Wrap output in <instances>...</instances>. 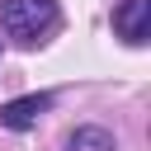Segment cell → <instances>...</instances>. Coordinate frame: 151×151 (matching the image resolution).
<instances>
[{
	"mask_svg": "<svg viewBox=\"0 0 151 151\" xmlns=\"http://www.w3.org/2000/svg\"><path fill=\"white\" fill-rule=\"evenodd\" d=\"M57 24V0H0V28L14 42H38Z\"/></svg>",
	"mask_w": 151,
	"mask_h": 151,
	"instance_id": "cell-1",
	"label": "cell"
},
{
	"mask_svg": "<svg viewBox=\"0 0 151 151\" xmlns=\"http://www.w3.org/2000/svg\"><path fill=\"white\" fill-rule=\"evenodd\" d=\"M113 28H118V38L123 42H146L151 38V0H123L118 9H113Z\"/></svg>",
	"mask_w": 151,
	"mask_h": 151,
	"instance_id": "cell-2",
	"label": "cell"
},
{
	"mask_svg": "<svg viewBox=\"0 0 151 151\" xmlns=\"http://www.w3.org/2000/svg\"><path fill=\"white\" fill-rule=\"evenodd\" d=\"M47 109H52V99H47V94H24V99H9V104L0 109V123H5V127H14V132H24V127H33Z\"/></svg>",
	"mask_w": 151,
	"mask_h": 151,
	"instance_id": "cell-3",
	"label": "cell"
},
{
	"mask_svg": "<svg viewBox=\"0 0 151 151\" xmlns=\"http://www.w3.org/2000/svg\"><path fill=\"white\" fill-rule=\"evenodd\" d=\"M66 151H118V146H113V132H104V127H76Z\"/></svg>",
	"mask_w": 151,
	"mask_h": 151,
	"instance_id": "cell-4",
	"label": "cell"
}]
</instances>
